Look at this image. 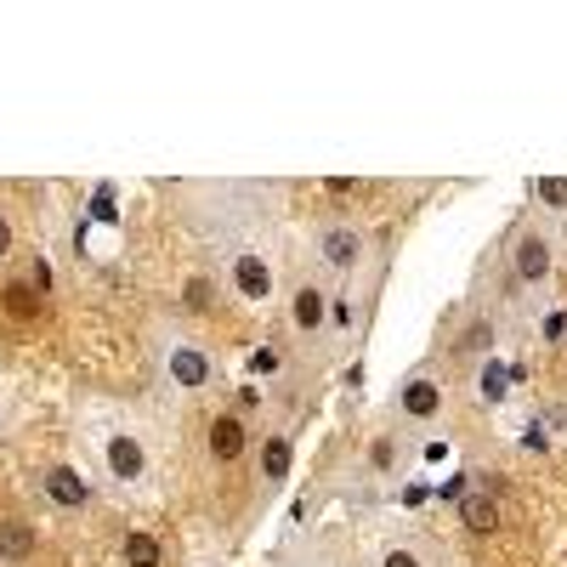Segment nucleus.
<instances>
[{
	"label": "nucleus",
	"mask_w": 567,
	"mask_h": 567,
	"mask_svg": "<svg viewBox=\"0 0 567 567\" xmlns=\"http://www.w3.org/2000/svg\"><path fill=\"white\" fill-rule=\"evenodd\" d=\"M7 250H12V221L0 216V256H7Z\"/></svg>",
	"instance_id": "nucleus-21"
},
{
	"label": "nucleus",
	"mask_w": 567,
	"mask_h": 567,
	"mask_svg": "<svg viewBox=\"0 0 567 567\" xmlns=\"http://www.w3.org/2000/svg\"><path fill=\"white\" fill-rule=\"evenodd\" d=\"M40 488H45V499H52L58 511H80V505L91 499V483L80 477L74 465H45V477H40Z\"/></svg>",
	"instance_id": "nucleus-2"
},
{
	"label": "nucleus",
	"mask_w": 567,
	"mask_h": 567,
	"mask_svg": "<svg viewBox=\"0 0 567 567\" xmlns=\"http://www.w3.org/2000/svg\"><path fill=\"white\" fill-rule=\"evenodd\" d=\"M210 454H216L221 465H233L239 454H250V432H245V420H239V414L210 420Z\"/></svg>",
	"instance_id": "nucleus-6"
},
{
	"label": "nucleus",
	"mask_w": 567,
	"mask_h": 567,
	"mask_svg": "<svg viewBox=\"0 0 567 567\" xmlns=\"http://www.w3.org/2000/svg\"><path fill=\"white\" fill-rule=\"evenodd\" d=\"M534 194H539V205L567 210V176H539V182H534Z\"/></svg>",
	"instance_id": "nucleus-16"
},
{
	"label": "nucleus",
	"mask_w": 567,
	"mask_h": 567,
	"mask_svg": "<svg viewBox=\"0 0 567 567\" xmlns=\"http://www.w3.org/2000/svg\"><path fill=\"white\" fill-rule=\"evenodd\" d=\"M103 460H109V471H114L120 483H142V471H148V454H142V443L131 432H114L109 449H103Z\"/></svg>",
	"instance_id": "nucleus-3"
},
{
	"label": "nucleus",
	"mask_w": 567,
	"mask_h": 567,
	"mask_svg": "<svg viewBox=\"0 0 567 567\" xmlns=\"http://www.w3.org/2000/svg\"><path fill=\"white\" fill-rule=\"evenodd\" d=\"M398 409L414 425H432L443 414V386L432 381V374H414V381H403V392H398Z\"/></svg>",
	"instance_id": "nucleus-1"
},
{
	"label": "nucleus",
	"mask_w": 567,
	"mask_h": 567,
	"mask_svg": "<svg viewBox=\"0 0 567 567\" xmlns=\"http://www.w3.org/2000/svg\"><path fill=\"white\" fill-rule=\"evenodd\" d=\"M182 301H187V307H194V312H205V307L216 301V284H210L205 272H194V278H187V284H182Z\"/></svg>",
	"instance_id": "nucleus-15"
},
{
	"label": "nucleus",
	"mask_w": 567,
	"mask_h": 567,
	"mask_svg": "<svg viewBox=\"0 0 567 567\" xmlns=\"http://www.w3.org/2000/svg\"><path fill=\"white\" fill-rule=\"evenodd\" d=\"M0 301H7V312L23 323V318H40V301H34V290H23V284H7L0 290Z\"/></svg>",
	"instance_id": "nucleus-14"
},
{
	"label": "nucleus",
	"mask_w": 567,
	"mask_h": 567,
	"mask_svg": "<svg viewBox=\"0 0 567 567\" xmlns=\"http://www.w3.org/2000/svg\"><path fill=\"white\" fill-rule=\"evenodd\" d=\"M34 556V528L23 516H0V561H29Z\"/></svg>",
	"instance_id": "nucleus-9"
},
{
	"label": "nucleus",
	"mask_w": 567,
	"mask_h": 567,
	"mask_svg": "<svg viewBox=\"0 0 567 567\" xmlns=\"http://www.w3.org/2000/svg\"><path fill=\"white\" fill-rule=\"evenodd\" d=\"M460 523H465L471 534H494V528H499V505H494L488 494H465V499H460Z\"/></svg>",
	"instance_id": "nucleus-10"
},
{
	"label": "nucleus",
	"mask_w": 567,
	"mask_h": 567,
	"mask_svg": "<svg viewBox=\"0 0 567 567\" xmlns=\"http://www.w3.org/2000/svg\"><path fill=\"white\" fill-rule=\"evenodd\" d=\"M369 465H374V471H392V465H398V437H374V443H369Z\"/></svg>",
	"instance_id": "nucleus-17"
},
{
	"label": "nucleus",
	"mask_w": 567,
	"mask_h": 567,
	"mask_svg": "<svg viewBox=\"0 0 567 567\" xmlns=\"http://www.w3.org/2000/svg\"><path fill=\"white\" fill-rule=\"evenodd\" d=\"M511 267H516V278H523V284L550 278V245L539 239V233H523V239H516V250H511Z\"/></svg>",
	"instance_id": "nucleus-5"
},
{
	"label": "nucleus",
	"mask_w": 567,
	"mask_h": 567,
	"mask_svg": "<svg viewBox=\"0 0 567 567\" xmlns=\"http://www.w3.org/2000/svg\"><path fill=\"white\" fill-rule=\"evenodd\" d=\"M381 567H425V561H420V556H414L409 545H392V550L381 556Z\"/></svg>",
	"instance_id": "nucleus-18"
},
{
	"label": "nucleus",
	"mask_w": 567,
	"mask_h": 567,
	"mask_svg": "<svg viewBox=\"0 0 567 567\" xmlns=\"http://www.w3.org/2000/svg\"><path fill=\"white\" fill-rule=\"evenodd\" d=\"M323 318H329V301L312 290V284H301V290H296V329H301V336H318Z\"/></svg>",
	"instance_id": "nucleus-12"
},
{
	"label": "nucleus",
	"mask_w": 567,
	"mask_h": 567,
	"mask_svg": "<svg viewBox=\"0 0 567 567\" xmlns=\"http://www.w3.org/2000/svg\"><path fill=\"white\" fill-rule=\"evenodd\" d=\"M318 250H323V261L336 267V272H352L358 256H363V239H358V227H329Z\"/></svg>",
	"instance_id": "nucleus-7"
},
{
	"label": "nucleus",
	"mask_w": 567,
	"mask_h": 567,
	"mask_svg": "<svg viewBox=\"0 0 567 567\" xmlns=\"http://www.w3.org/2000/svg\"><path fill=\"white\" fill-rule=\"evenodd\" d=\"M323 187H329V194H336V199H347V194H352V187H358V182H347V176H329Z\"/></svg>",
	"instance_id": "nucleus-20"
},
{
	"label": "nucleus",
	"mask_w": 567,
	"mask_h": 567,
	"mask_svg": "<svg viewBox=\"0 0 567 567\" xmlns=\"http://www.w3.org/2000/svg\"><path fill=\"white\" fill-rule=\"evenodd\" d=\"M210 352H199V347H171V381L176 386H187V392H199V386H210Z\"/></svg>",
	"instance_id": "nucleus-4"
},
{
	"label": "nucleus",
	"mask_w": 567,
	"mask_h": 567,
	"mask_svg": "<svg viewBox=\"0 0 567 567\" xmlns=\"http://www.w3.org/2000/svg\"><path fill=\"white\" fill-rule=\"evenodd\" d=\"M261 471H267V483H284V477H290V443H284V437H267V443H261Z\"/></svg>",
	"instance_id": "nucleus-13"
},
{
	"label": "nucleus",
	"mask_w": 567,
	"mask_h": 567,
	"mask_svg": "<svg viewBox=\"0 0 567 567\" xmlns=\"http://www.w3.org/2000/svg\"><path fill=\"white\" fill-rule=\"evenodd\" d=\"M250 369H256V374H272V369H278V352H272V347H261V352L250 358Z\"/></svg>",
	"instance_id": "nucleus-19"
},
{
	"label": "nucleus",
	"mask_w": 567,
	"mask_h": 567,
	"mask_svg": "<svg viewBox=\"0 0 567 567\" xmlns=\"http://www.w3.org/2000/svg\"><path fill=\"white\" fill-rule=\"evenodd\" d=\"M233 290H239L245 301H267V296H272L267 261H261V256H239V261H233Z\"/></svg>",
	"instance_id": "nucleus-8"
},
{
	"label": "nucleus",
	"mask_w": 567,
	"mask_h": 567,
	"mask_svg": "<svg viewBox=\"0 0 567 567\" xmlns=\"http://www.w3.org/2000/svg\"><path fill=\"white\" fill-rule=\"evenodd\" d=\"M125 567H165V545H159V534H148V528L125 534Z\"/></svg>",
	"instance_id": "nucleus-11"
}]
</instances>
